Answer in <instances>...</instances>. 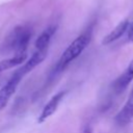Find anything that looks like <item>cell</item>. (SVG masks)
Wrapping results in <instances>:
<instances>
[{
    "label": "cell",
    "mask_w": 133,
    "mask_h": 133,
    "mask_svg": "<svg viewBox=\"0 0 133 133\" xmlns=\"http://www.w3.org/2000/svg\"><path fill=\"white\" fill-rule=\"evenodd\" d=\"M91 41V31L86 30L78 35L62 52L61 56L56 62L55 69L53 71L54 74H58L62 72L72 61L80 56V54L87 48Z\"/></svg>",
    "instance_id": "6da1fadb"
},
{
    "label": "cell",
    "mask_w": 133,
    "mask_h": 133,
    "mask_svg": "<svg viewBox=\"0 0 133 133\" xmlns=\"http://www.w3.org/2000/svg\"><path fill=\"white\" fill-rule=\"evenodd\" d=\"M32 36L31 27L28 25H19L15 27L8 35L5 37L1 51L4 53H22L26 52V49L30 43Z\"/></svg>",
    "instance_id": "7a4b0ae2"
},
{
    "label": "cell",
    "mask_w": 133,
    "mask_h": 133,
    "mask_svg": "<svg viewBox=\"0 0 133 133\" xmlns=\"http://www.w3.org/2000/svg\"><path fill=\"white\" fill-rule=\"evenodd\" d=\"M23 77L24 76L17 70L12 74V76L5 82V84L0 88V111L6 107L10 98L16 92L19 84L21 83Z\"/></svg>",
    "instance_id": "3957f363"
},
{
    "label": "cell",
    "mask_w": 133,
    "mask_h": 133,
    "mask_svg": "<svg viewBox=\"0 0 133 133\" xmlns=\"http://www.w3.org/2000/svg\"><path fill=\"white\" fill-rule=\"evenodd\" d=\"M64 96H65V90H61V91H58L57 94H55L43 108L42 112L39 113V115L37 117V123L41 124V123L45 122L47 118H49L51 115H53L54 112L56 111V109L58 108V106L60 105Z\"/></svg>",
    "instance_id": "277c9868"
},
{
    "label": "cell",
    "mask_w": 133,
    "mask_h": 133,
    "mask_svg": "<svg viewBox=\"0 0 133 133\" xmlns=\"http://www.w3.org/2000/svg\"><path fill=\"white\" fill-rule=\"evenodd\" d=\"M132 118H133V88H132L125 105L115 115L114 122L117 126L124 127L127 124H129L132 121Z\"/></svg>",
    "instance_id": "5b68a950"
},
{
    "label": "cell",
    "mask_w": 133,
    "mask_h": 133,
    "mask_svg": "<svg viewBox=\"0 0 133 133\" xmlns=\"http://www.w3.org/2000/svg\"><path fill=\"white\" fill-rule=\"evenodd\" d=\"M48 54V49H44V50H35L34 53L24 62V64L18 70L23 76L29 74L31 71H33L39 63H42Z\"/></svg>",
    "instance_id": "8992f818"
},
{
    "label": "cell",
    "mask_w": 133,
    "mask_h": 133,
    "mask_svg": "<svg viewBox=\"0 0 133 133\" xmlns=\"http://www.w3.org/2000/svg\"><path fill=\"white\" fill-rule=\"evenodd\" d=\"M132 80H133V60H131V62L127 65L125 71L114 80L112 84L113 91L115 94L123 92L128 87V85L131 83Z\"/></svg>",
    "instance_id": "52a82bcc"
},
{
    "label": "cell",
    "mask_w": 133,
    "mask_h": 133,
    "mask_svg": "<svg viewBox=\"0 0 133 133\" xmlns=\"http://www.w3.org/2000/svg\"><path fill=\"white\" fill-rule=\"evenodd\" d=\"M57 30V25L55 24H50L48 25L43 32L37 36L34 46H35V50H44V49H48L49 45L51 43L52 37L54 36L55 32Z\"/></svg>",
    "instance_id": "ba28073f"
},
{
    "label": "cell",
    "mask_w": 133,
    "mask_h": 133,
    "mask_svg": "<svg viewBox=\"0 0 133 133\" xmlns=\"http://www.w3.org/2000/svg\"><path fill=\"white\" fill-rule=\"evenodd\" d=\"M129 23L130 22L128 20H124V21L119 22L107 35L104 36V38L102 39V44L103 45H109V44L115 42L116 39H118L125 32H127Z\"/></svg>",
    "instance_id": "9c48e42d"
},
{
    "label": "cell",
    "mask_w": 133,
    "mask_h": 133,
    "mask_svg": "<svg viewBox=\"0 0 133 133\" xmlns=\"http://www.w3.org/2000/svg\"><path fill=\"white\" fill-rule=\"evenodd\" d=\"M27 59V52H22L12 55L9 58H5L0 61V74L3 73L6 70H10L12 68H16L17 65H20L24 63Z\"/></svg>",
    "instance_id": "30bf717a"
},
{
    "label": "cell",
    "mask_w": 133,
    "mask_h": 133,
    "mask_svg": "<svg viewBox=\"0 0 133 133\" xmlns=\"http://www.w3.org/2000/svg\"><path fill=\"white\" fill-rule=\"evenodd\" d=\"M127 37H128L129 42L133 43V22L129 23V26L127 29Z\"/></svg>",
    "instance_id": "8fae6325"
},
{
    "label": "cell",
    "mask_w": 133,
    "mask_h": 133,
    "mask_svg": "<svg viewBox=\"0 0 133 133\" xmlns=\"http://www.w3.org/2000/svg\"><path fill=\"white\" fill-rule=\"evenodd\" d=\"M83 133H91L90 127H89V126H86V127L84 128V130H83Z\"/></svg>",
    "instance_id": "7c38bea8"
}]
</instances>
